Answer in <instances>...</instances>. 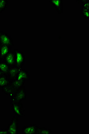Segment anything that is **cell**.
<instances>
[{"mask_svg":"<svg viewBox=\"0 0 89 134\" xmlns=\"http://www.w3.org/2000/svg\"><path fill=\"white\" fill-rule=\"evenodd\" d=\"M8 6V1L0 0V14L4 12Z\"/></svg>","mask_w":89,"mask_h":134,"instance_id":"9a60e30c","label":"cell"},{"mask_svg":"<svg viewBox=\"0 0 89 134\" xmlns=\"http://www.w3.org/2000/svg\"><path fill=\"white\" fill-rule=\"evenodd\" d=\"M3 74H4L0 71V76H2V75H3Z\"/></svg>","mask_w":89,"mask_h":134,"instance_id":"d6986e66","label":"cell"},{"mask_svg":"<svg viewBox=\"0 0 89 134\" xmlns=\"http://www.w3.org/2000/svg\"><path fill=\"white\" fill-rule=\"evenodd\" d=\"M0 40L2 44L7 45L11 47L14 46V43L13 38L6 32L0 31Z\"/></svg>","mask_w":89,"mask_h":134,"instance_id":"8992f818","label":"cell"},{"mask_svg":"<svg viewBox=\"0 0 89 134\" xmlns=\"http://www.w3.org/2000/svg\"><path fill=\"white\" fill-rule=\"evenodd\" d=\"M11 97V100L15 102H22L23 100H26V92L25 86L14 93Z\"/></svg>","mask_w":89,"mask_h":134,"instance_id":"277c9868","label":"cell"},{"mask_svg":"<svg viewBox=\"0 0 89 134\" xmlns=\"http://www.w3.org/2000/svg\"><path fill=\"white\" fill-rule=\"evenodd\" d=\"M9 82L7 75L3 74L0 76V88H2L6 87Z\"/></svg>","mask_w":89,"mask_h":134,"instance_id":"5bb4252c","label":"cell"},{"mask_svg":"<svg viewBox=\"0 0 89 134\" xmlns=\"http://www.w3.org/2000/svg\"><path fill=\"white\" fill-rule=\"evenodd\" d=\"M49 2L54 6L59 14L63 13V1L62 0H49Z\"/></svg>","mask_w":89,"mask_h":134,"instance_id":"8fae6325","label":"cell"},{"mask_svg":"<svg viewBox=\"0 0 89 134\" xmlns=\"http://www.w3.org/2000/svg\"><path fill=\"white\" fill-rule=\"evenodd\" d=\"M52 133V131L50 129L43 127V128H40L39 127L37 134H50Z\"/></svg>","mask_w":89,"mask_h":134,"instance_id":"2e32d148","label":"cell"},{"mask_svg":"<svg viewBox=\"0 0 89 134\" xmlns=\"http://www.w3.org/2000/svg\"><path fill=\"white\" fill-rule=\"evenodd\" d=\"M15 55V65L19 69L23 68L26 62V55L22 51L14 49Z\"/></svg>","mask_w":89,"mask_h":134,"instance_id":"3957f363","label":"cell"},{"mask_svg":"<svg viewBox=\"0 0 89 134\" xmlns=\"http://www.w3.org/2000/svg\"><path fill=\"white\" fill-rule=\"evenodd\" d=\"M10 104L11 108L15 114V116L18 118H23L24 117V112L25 111V109L22 102H15L11 100Z\"/></svg>","mask_w":89,"mask_h":134,"instance_id":"7a4b0ae2","label":"cell"},{"mask_svg":"<svg viewBox=\"0 0 89 134\" xmlns=\"http://www.w3.org/2000/svg\"><path fill=\"white\" fill-rule=\"evenodd\" d=\"M9 134L7 128L0 129V134Z\"/></svg>","mask_w":89,"mask_h":134,"instance_id":"ac0fdd59","label":"cell"},{"mask_svg":"<svg viewBox=\"0 0 89 134\" xmlns=\"http://www.w3.org/2000/svg\"><path fill=\"white\" fill-rule=\"evenodd\" d=\"M12 47L2 44L0 47V61H2L6 55L12 50Z\"/></svg>","mask_w":89,"mask_h":134,"instance_id":"7c38bea8","label":"cell"},{"mask_svg":"<svg viewBox=\"0 0 89 134\" xmlns=\"http://www.w3.org/2000/svg\"><path fill=\"white\" fill-rule=\"evenodd\" d=\"M38 128L39 126L36 124L26 125L22 129V134H37Z\"/></svg>","mask_w":89,"mask_h":134,"instance_id":"ba28073f","label":"cell"},{"mask_svg":"<svg viewBox=\"0 0 89 134\" xmlns=\"http://www.w3.org/2000/svg\"><path fill=\"white\" fill-rule=\"evenodd\" d=\"M19 70V69L16 65L10 67L7 74L9 81H12L17 79Z\"/></svg>","mask_w":89,"mask_h":134,"instance_id":"30bf717a","label":"cell"},{"mask_svg":"<svg viewBox=\"0 0 89 134\" xmlns=\"http://www.w3.org/2000/svg\"><path fill=\"white\" fill-rule=\"evenodd\" d=\"M10 67L5 62L2 60L0 61V71L5 75L8 74Z\"/></svg>","mask_w":89,"mask_h":134,"instance_id":"4fadbf2b","label":"cell"},{"mask_svg":"<svg viewBox=\"0 0 89 134\" xmlns=\"http://www.w3.org/2000/svg\"><path fill=\"white\" fill-rule=\"evenodd\" d=\"M25 84V83L24 82L17 79L9 81L8 85L2 89V90L6 95L11 97L14 93L24 86Z\"/></svg>","mask_w":89,"mask_h":134,"instance_id":"6da1fadb","label":"cell"},{"mask_svg":"<svg viewBox=\"0 0 89 134\" xmlns=\"http://www.w3.org/2000/svg\"><path fill=\"white\" fill-rule=\"evenodd\" d=\"M2 42H1V40H0V47H1V46H2Z\"/></svg>","mask_w":89,"mask_h":134,"instance_id":"ffe728a7","label":"cell"},{"mask_svg":"<svg viewBox=\"0 0 89 134\" xmlns=\"http://www.w3.org/2000/svg\"><path fill=\"white\" fill-rule=\"evenodd\" d=\"M3 60L10 67L15 65V55L14 50H11Z\"/></svg>","mask_w":89,"mask_h":134,"instance_id":"9c48e42d","label":"cell"},{"mask_svg":"<svg viewBox=\"0 0 89 134\" xmlns=\"http://www.w3.org/2000/svg\"><path fill=\"white\" fill-rule=\"evenodd\" d=\"M81 14L83 16L84 18L88 19L89 18V10L88 8H82L81 11Z\"/></svg>","mask_w":89,"mask_h":134,"instance_id":"e0dca14e","label":"cell"},{"mask_svg":"<svg viewBox=\"0 0 89 134\" xmlns=\"http://www.w3.org/2000/svg\"><path fill=\"white\" fill-rule=\"evenodd\" d=\"M31 79L29 72L24 68L19 69L18 74L17 76V80L25 83L26 81H29Z\"/></svg>","mask_w":89,"mask_h":134,"instance_id":"52a82bcc","label":"cell"},{"mask_svg":"<svg viewBox=\"0 0 89 134\" xmlns=\"http://www.w3.org/2000/svg\"><path fill=\"white\" fill-rule=\"evenodd\" d=\"M19 119L14 115L8 124L7 129L9 134H19Z\"/></svg>","mask_w":89,"mask_h":134,"instance_id":"5b68a950","label":"cell"}]
</instances>
